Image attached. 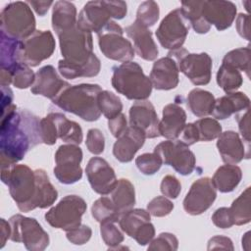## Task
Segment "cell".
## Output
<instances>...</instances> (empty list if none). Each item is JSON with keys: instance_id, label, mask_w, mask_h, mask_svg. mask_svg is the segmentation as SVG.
I'll return each instance as SVG.
<instances>
[{"instance_id": "6da1fadb", "label": "cell", "mask_w": 251, "mask_h": 251, "mask_svg": "<svg viewBox=\"0 0 251 251\" xmlns=\"http://www.w3.org/2000/svg\"><path fill=\"white\" fill-rule=\"evenodd\" d=\"M39 122L28 111H17V106L1 113L0 157L1 167L17 164L26 152L41 142Z\"/></svg>"}, {"instance_id": "7a4b0ae2", "label": "cell", "mask_w": 251, "mask_h": 251, "mask_svg": "<svg viewBox=\"0 0 251 251\" xmlns=\"http://www.w3.org/2000/svg\"><path fill=\"white\" fill-rule=\"evenodd\" d=\"M101 90L99 84L69 85L52 100V103L63 111L75 114L86 122H94L101 116L97 102Z\"/></svg>"}, {"instance_id": "3957f363", "label": "cell", "mask_w": 251, "mask_h": 251, "mask_svg": "<svg viewBox=\"0 0 251 251\" xmlns=\"http://www.w3.org/2000/svg\"><path fill=\"white\" fill-rule=\"evenodd\" d=\"M112 86L129 100H146L152 92V83L135 62H126L113 69Z\"/></svg>"}, {"instance_id": "277c9868", "label": "cell", "mask_w": 251, "mask_h": 251, "mask_svg": "<svg viewBox=\"0 0 251 251\" xmlns=\"http://www.w3.org/2000/svg\"><path fill=\"white\" fill-rule=\"evenodd\" d=\"M1 180L8 186L9 193L19 210L29 212L36 189L34 171L22 164L1 167Z\"/></svg>"}, {"instance_id": "5b68a950", "label": "cell", "mask_w": 251, "mask_h": 251, "mask_svg": "<svg viewBox=\"0 0 251 251\" xmlns=\"http://www.w3.org/2000/svg\"><path fill=\"white\" fill-rule=\"evenodd\" d=\"M126 12L125 1H89L79 12L76 25L82 30L98 33L112 19H124Z\"/></svg>"}, {"instance_id": "8992f818", "label": "cell", "mask_w": 251, "mask_h": 251, "mask_svg": "<svg viewBox=\"0 0 251 251\" xmlns=\"http://www.w3.org/2000/svg\"><path fill=\"white\" fill-rule=\"evenodd\" d=\"M35 18L27 2H11L1 11V31L12 38L18 40L27 38L35 31Z\"/></svg>"}, {"instance_id": "52a82bcc", "label": "cell", "mask_w": 251, "mask_h": 251, "mask_svg": "<svg viewBox=\"0 0 251 251\" xmlns=\"http://www.w3.org/2000/svg\"><path fill=\"white\" fill-rule=\"evenodd\" d=\"M87 209L83 198L77 195L63 197L46 214V222L53 227L69 231L81 225V218Z\"/></svg>"}, {"instance_id": "ba28073f", "label": "cell", "mask_w": 251, "mask_h": 251, "mask_svg": "<svg viewBox=\"0 0 251 251\" xmlns=\"http://www.w3.org/2000/svg\"><path fill=\"white\" fill-rule=\"evenodd\" d=\"M13 242L23 243L27 250L43 251L49 245L48 233L33 218L16 214L9 219Z\"/></svg>"}, {"instance_id": "9c48e42d", "label": "cell", "mask_w": 251, "mask_h": 251, "mask_svg": "<svg viewBox=\"0 0 251 251\" xmlns=\"http://www.w3.org/2000/svg\"><path fill=\"white\" fill-rule=\"evenodd\" d=\"M123 34L122 26L114 21H110L97 33L99 49L106 58L122 63L133 59L135 53L133 45Z\"/></svg>"}, {"instance_id": "30bf717a", "label": "cell", "mask_w": 251, "mask_h": 251, "mask_svg": "<svg viewBox=\"0 0 251 251\" xmlns=\"http://www.w3.org/2000/svg\"><path fill=\"white\" fill-rule=\"evenodd\" d=\"M169 56L174 58L181 72L195 85H206L211 80L212 58L205 52L189 53L184 48L170 51Z\"/></svg>"}, {"instance_id": "8fae6325", "label": "cell", "mask_w": 251, "mask_h": 251, "mask_svg": "<svg viewBox=\"0 0 251 251\" xmlns=\"http://www.w3.org/2000/svg\"><path fill=\"white\" fill-rule=\"evenodd\" d=\"M58 37L63 60L68 63L84 65L94 54L91 32L82 30L77 25Z\"/></svg>"}, {"instance_id": "7c38bea8", "label": "cell", "mask_w": 251, "mask_h": 251, "mask_svg": "<svg viewBox=\"0 0 251 251\" xmlns=\"http://www.w3.org/2000/svg\"><path fill=\"white\" fill-rule=\"evenodd\" d=\"M190 28V24L180 8L171 11L162 20L155 34L160 44L170 51L182 48Z\"/></svg>"}, {"instance_id": "4fadbf2b", "label": "cell", "mask_w": 251, "mask_h": 251, "mask_svg": "<svg viewBox=\"0 0 251 251\" xmlns=\"http://www.w3.org/2000/svg\"><path fill=\"white\" fill-rule=\"evenodd\" d=\"M56 42L50 30H35L27 38L21 40L20 61L28 67H37L51 57Z\"/></svg>"}, {"instance_id": "5bb4252c", "label": "cell", "mask_w": 251, "mask_h": 251, "mask_svg": "<svg viewBox=\"0 0 251 251\" xmlns=\"http://www.w3.org/2000/svg\"><path fill=\"white\" fill-rule=\"evenodd\" d=\"M82 150L75 144H63L55 153L56 166L53 170L56 178L63 184H73L82 177Z\"/></svg>"}, {"instance_id": "9a60e30c", "label": "cell", "mask_w": 251, "mask_h": 251, "mask_svg": "<svg viewBox=\"0 0 251 251\" xmlns=\"http://www.w3.org/2000/svg\"><path fill=\"white\" fill-rule=\"evenodd\" d=\"M154 152L159 155L163 164L171 166L181 176L190 175L196 165L194 153L189 146L183 144L179 140H166L159 143Z\"/></svg>"}, {"instance_id": "2e32d148", "label": "cell", "mask_w": 251, "mask_h": 251, "mask_svg": "<svg viewBox=\"0 0 251 251\" xmlns=\"http://www.w3.org/2000/svg\"><path fill=\"white\" fill-rule=\"evenodd\" d=\"M216 197L217 189L212 179L207 176L198 178L192 183L183 200V209L189 215H200L212 206Z\"/></svg>"}, {"instance_id": "e0dca14e", "label": "cell", "mask_w": 251, "mask_h": 251, "mask_svg": "<svg viewBox=\"0 0 251 251\" xmlns=\"http://www.w3.org/2000/svg\"><path fill=\"white\" fill-rule=\"evenodd\" d=\"M85 173L91 188L100 195L111 193L118 181L114 169L100 157H92L88 161Z\"/></svg>"}, {"instance_id": "ac0fdd59", "label": "cell", "mask_w": 251, "mask_h": 251, "mask_svg": "<svg viewBox=\"0 0 251 251\" xmlns=\"http://www.w3.org/2000/svg\"><path fill=\"white\" fill-rule=\"evenodd\" d=\"M159 119L153 104L147 100L133 103L129 109V125L142 130L146 138L160 136Z\"/></svg>"}, {"instance_id": "d6986e66", "label": "cell", "mask_w": 251, "mask_h": 251, "mask_svg": "<svg viewBox=\"0 0 251 251\" xmlns=\"http://www.w3.org/2000/svg\"><path fill=\"white\" fill-rule=\"evenodd\" d=\"M178 67L174 58L167 55L158 59L152 67L149 79L152 87L157 90H171L177 86Z\"/></svg>"}, {"instance_id": "ffe728a7", "label": "cell", "mask_w": 251, "mask_h": 251, "mask_svg": "<svg viewBox=\"0 0 251 251\" xmlns=\"http://www.w3.org/2000/svg\"><path fill=\"white\" fill-rule=\"evenodd\" d=\"M202 14L210 25L225 30L232 25L236 16V6L230 1H203Z\"/></svg>"}, {"instance_id": "44dd1931", "label": "cell", "mask_w": 251, "mask_h": 251, "mask_svg": "<svg viewBox=\"0 0 251 251\" xmlns=\"http://www.w3.org/2000/svg\"><path fill=\"white\" fill-rule=\"evenodd\" d=\"M70 84L63 80L55 68L46 65L40 68L35 74V79L30 87V91L34 95H41L53 100L64 88Z\"/></svg>"}, {"instance_id": "7402d4cb", "label": "cell", "mask_w": 251, "mask_h": 251, "mask_svg": "<svg viewBox=\"0 0 251 251\" xmlns=\"http://www.w3.org/2000/svg\"><path fill=\"white\" fill-rule=\"evenodd\" d=\"M125 31L132 40L134 52L140 58L146 61L156 60L159 50L152 37V32L148 27L134 21L130 25L126 27Z\"/></svg>"}, {"instance_id": "603a6c76", "label": "cell", "mask_w": 251, "mask_h": 251, "mask_svg": "<svg viewBox=\"0 0 251 251\" xmlns=\"http://www.w3.org/2000/svg\"><path fill=\"white\" fill-rule=\"evenodd\" d=\"M146 136L139 128L129 126L126 131L117 138L113 146L115 158L122 163L130 162L136 152L143 146Z\"/></svg>"}, {"instance_id": "cb8c5ba5", "label": "cell", "mask_w": 251, "mask_h": 251, "mask_svg": "<svg viewBox=\"0 0 251 251\" xmlns=\"http://www.w3.org/2000/svg\"><path fill=\"white\" fill-rule=\"evenodd\" d=\"M186 122V113L177 103H170L163 108L159 122V133L169 139H177Z\"/></svg>"}, {"instance_id": "d4e9b609", "label": "cell", "mask_w": 251, "mask_h": 251, "mask_svg": "<svg viewBox=\"0 0 251 251\" xmlns=\"http://www.w3.org/2000/svg\"><path fill=\"white\" fill-rule=\"evenodd\" d=\"M217 148L226 164L236 165L243 160L247 159L244 143L239 134L233 130H226L222 132L218 137Z\"/></svg>"}, {"instance_id": "484cf974", "label": "cell", "mask_w": 251, "mask_h": 251, "mask_svg": "<svg viewBox=\"0 0 251 251\" xmlns=\"http://www.w3.org/2000/svg\"><path fill=\"white\" fill-rule=\"evenodd\" d=\"M249 106L250 99L245 93L236 91L229 92L215 100L212 115L216 120H225L229 118L232 114L249 109Z\"/></svg>"}, {"instance_id": "4316f807", "label": "cell", "mask_w": 251, "mask_h": 251, "mask_svg": "<svg viewBox=\"0 0 251 251\" xmlns=\"http://www.w3.org/2000/svg\"><path fill=\"white\" fill-rule=\"evenodd\" d=\"M36 189L30 204V211L36 208L45 209L52 206L58 198V192L50 182L49 176L42 169L34 170Z\"/></svg>"}, {"instance_id": "83f0119b", "label": "cell", "mask_w": 251, "mask_h": 251, "mask_svg": "<svg viewBox=\"0 0 251 251\" xmlns=\"http://www.w3.org/2000/svg\"><path fill=\"white\" fill-rule=\"evenodd\" d=\"M76 8L69 1H57L52 10V28L60 35L76 25Z\"/></svg>"}, {"instance_id": "f1b7e54d", "label": "cell", "mask_w": 251, "mask_h": 251, "mask_svg": "<svg viewBox=\"0 0 251 251\" xmlns=\"http://www.w3.org/2000/svg\"><path fill=\"white\" fill-rule=\"evenodd\" d=\"M101 62L99 58L93 54L91 59L84 65H75L60 60L58 62V70L61 75L67 79H75L76 77H92L99 74Z\"/></svg>"}, {"instance_id": "f546056e", "label": "cell", "mask_w": 251, "mask_h": 251, "mask_svg": "<svg viewBox=\"0 0 251 251\" xmlns=\"http://www.w3.org/2000/svg\"><path fill=\"white\" fill-rule=\"evenodd\" d=\"M241 178L242 171L238 166L226 164L217 169L211 179L217 190L227 193L234 190Z\"/></svg>"}, {"instance_id": "4dcf8cb0", "label": "cell", "mask_w": 251, "mask_h": 251, "mask_svg": "<svg viewBox=\"0 0 251 251\" xmlns=\"http://www.w3.org/2000/svg\"><path fill=\"white\" fill-rule=\"evenodd\" d=\"M57 127L58 138L66 143L79 145L82 141L83 134L80 126L69 120L62 113H50Z\"/></svg>"}, {"instance_id": "1f68e13d", "label": "cell", "mask_w": 251, "mask_h": 251, "mask_svg": "<svg viewBox=\"0 0 251 251\" xmlns=\"http://www.w3.org/2000/svg\"><path fill=\"white\" fill-rule=\"evenodd\" d=\"M20 44L21 40L12 38L1 31L0 39V66L12 74L16 67L21 64L20 61Z\"/></svg>"}, {"instance_id": "d6a6232c", "label": "cell", "mask_w": 251, "mask_h": 251, "mask_svg": "<svg viewBox=\"0 0 251 251\" xmlns=\"http://www.w3.org/2000/svg\"><path fill=\"white\" fill-rule=\"evenodd\" d=\"M111 199L120 214L132 209L135 204V190L127 178L118 179L111 192Z\"/></svg>"}, {"instance_id": "836d02e7", "label": "cell", "mask_w": 251, "mask_h": 251, "mask_svg": "<svg viewBox=\"0 0 251 251\" xmlns=\"http://www.w3.org/2000/svg\"><path fill=\"white\" fill-rule=\"evenodd\" d=\"M215 100L211 92L201 88H194L188 93L187 106L193 115L202 118L212 114Z\"/></svg>"}, {"instance_id": "e575fe53", "label": "cell", "mask_w": 251, "mask_h": 251, "mask_svg": "<svg viewBox=\"0 0 251 251\" xmlns=\"http://www.w3.org/2000/svg\"><path fill=\"white\" fill-rule=\"evenodd\" d=\"M203 1H182L181 2V12L190 25L193 27L195 32L199 34L207 33L211 25L205 21L202 14Z\"/></svg>"}, {"instance_id": "d590c367", "label": "cell", "mask_w": 251, "mask_h": 251, "mask_svg": "<svg viewBox=\"0 0 251 251\" xmlns=\"http://www.w3.org/2000/svg\"><path fill=\"white\" fill-rule=\"evenodd\" d=\"M147 222H150V214L147 210L132 208L120 215L118 224L123 232L133 238L138 228Z\"/></svg>"}, {"instance_id": "8d00e7d4", "label": "cell", "mask_w": 251, "mask_h": 251, "mask_svg": "<svg viewBox=\"0 0 251 251\" xmlns=\"http://www.w3.org/2000/svg\"><path fill=\"white\" fill-rule=\"evenodd\" d=\"M217 83L226 93L236 91L243 83V78L238 70L235 68L222 64L217 73Z\"/></svg>"}, {"instance_id": "74e56055", "label": "cell", "mask_w": 251, "mask_h": 251, "mask_svg": "<svg viewBox=\"0 0 251 251\" xmlns=\"http://www.w3.org/2000/svg\"><path fill=\"white\" fill-rule=\"evenodd\" d=\"M229 211L233 225L242 226L250 222V187H246V189L232 202Z\"/></svg>"}, {"instance_id": "f35d334b", "label": "cell", "mask_w": 251, "mask_h": 251, "mask_svg": "<svg viewBox=\"0 0 251 251\" xmlns=\"http://www.w3.org/2000/svg\"><path fill=\"white\" fill-rule=\"evenodd\" d=\"M91 215L98 223L101 224L108 221L118 223L121 214L116 209L111 198L102 196L93 203L91 207Z\"/></svg>"}, {"instance_id": "ab89813d", "label": "cell", "mask_w": 251, "mask_h": 251, "mask_svg": "<svg viewBox=\"0 0 251 251\" xmlns=\"http://www.w3.org/2000/svg\"><path fill=\"white\" fill-rule=\"evenodd\" d=\"M98 106L101 114L107 120H111L122 113L123 103L116 94L108 90H101L97 97Z\"/></svg>"}, {"instance_id": "60d3db41", "label": "cell", "mask_w": 251, "mask_h": 251, "mask_svg": "<svg viewBox=\"0 0 251 251\" xmlns=\"http://www.w3.org/2000/svg\"><path fill=\"white\" fill-rule=\"evenodd\" d=\"M250 55L251 50L248 47H240L227 52L223 58V64L229 65L239 72L242 71L250 76Z\"/></svg>"}, {"instance_id": "b9f144b4", "label": "cell", "mask_w": 251, "mask_h": 251, "mask_svg": "<svg viewBox=\"0 0 251 251\" xmlns=\"http://www.w3.org/2000/svg\"><path fill=\"white\" fill-rule=\"evenodd\" d=\"M100 234L109 249H116L124 241V233L117 222L108 221L100 224Z\"/></svg>"}, {"instance_id": "7bdbcfd3", "label": "cell", "mask_w": 251, "mask_h": 251, "mask_svg": "<svg viewBox=\"0 0 251 251\" xmlns=\"http://www.w3.org/2000/svg\"><path fill=\"white\" fill-rule=\"evenodd\" d=\"M159 5L152 0L142 2L136 12V20L146 27L153 26L159 20Z\"/></svg>"}, {"instance_id": "ee69618b", "label": "cell", "mask_w": 251, "mask_h": 251, "mask_svg": "<svg viewBox=\"0 0 251 251\" xmlns=\"http://www.w3.org/2000/svg\"><path fill=\"white\" fill-rule=\"evenodd\" d=\"M194 125L198 130L199 141L214 140L218 138L222 133V126L216 119L202 118L197 120Z\"/></svg>"}, {"instance_id": "f6af8a7d", "label": "cell", "mask_w": 251, "mask_h": 251, "mask_svg": "<svg viewBox=\"0 0 251 251\" xmlns=\"http://www.w3.org/2000/svg\"><path fill=\"white\" fill-rule=\"evenodd\" d=\"M12 84L19 89H25L31 86L35 79V74L30 67L21 63L12 72Z\"/></svg>"}, {"instance_id": "bcb514c9", "label": "cell", "mask_w": 251, "mask_h": 251, "mask_svg": "<svg viewBox=\"0 0 251 251\" xmlns=\"http://www.w3.org/2000/svg\"><path fill=\"white\" fill-rule=\"evenodd\" d=\"M135 165L143 175L152 176L160 170V168L163 165V162L159 155L153 152L139 155L135 159Z\"/></svg>"}, {"instance_id": "7dc6e473", "label": "cell", "mask_w": 251, "mask_h": 251, "mask_svg": "<svg viewBox=\"0 0 251 251\" xmlns=\"http://www.w3.org/2000/svg\"><path fill=\"white\" fill-rule=\"evenodd\" d=\"M39 134L41 138V142L47 145H53L56 143L58 135H57V127L56 124L49 113L46 117L40 120L39 122Z\"/></svg>"}, {"instance_id": "c3c4849f", "label": "cell", "mask_w": 251, "mask_h": 251, "mask_svg": "<svg viewBox=\"0 0 251 251\" xmlns=\"http://www.w3.org/2000/svg\"><path fill=\"white\" fill-rule=\"evenodd\" d=\"M174 209L173 202L166 196H157L147 204V211L154 217H165Z\"/></svg>"}, {"instance_id": "681fc988", "label": "cell", "mask_w": 251, "mask_h": 251, "mask_svg": "<svg viewBox=\"0 0 251 251\" xmlns=\"http://www.w3.org/2000/svg\"><path fill=\"white\" fill-rule=\"evenodd\" d=\"M178 247V240L175 234L162 232L157 238H153L148 246V250H169L176 251Z\"/></svg>"}, {"instance_id": "f907efd6", "label": "cell", "mask_w": 251, "mask_h": 251, "mask_svg": "<svg viewBox=\"0 0 251 251\" xmlns=\"http://www.w3.org/2000/svg\"><path fill=\"white\" fill-rule=\"evenodd\" d=\"M85 145L90 153L94 155L101 154L105 148V138L102 131L98 128H90L87 131Z\"/></svg>"}, {"instance_id": "816d5d0a", "label": "cell", "mask_w": 251, "mask_h": 251, "mask_svg": "<svg viewBox=\"0 0 251 251\" xmlns=\"http://www.w3.org/2000/svg\"><path fill=\"white\" fill-rule=\"evenodd\" d=\"M160 190L164 196L171 199H176L181 191V183L175 176L167 175L161 181Z\"/></svg>"}, {"instance_id": "f5cc1de1", "label": "cell", "mask_w": 251, "mask_h": 251, "mask_svg": "<svg viewBox=\"0 0 251 251\" xmlns=\"http://www.w3.org/2000/svg\"><path fill=\"white\" fill-rule=\"evenodd\" d=\"M92 235L91 228L86 225H80L77 227L66 231L67 239L75 245H83L89 241Z\"/></svg>"}, {"instance_id": "db71d44e", "label": "cell", "mask_w": 251, "mask_h": 251, "mask_svg": "<svg viewBox=\"0 0 251 251\" xmlns=\"http://www.w3.org/2000/svg\"><path fill=\"white\" fill-rule=\"evenodd\" d=\"M213 224L219 228H229L233 226V221L229 208L221 207L212 215Z\"/></svg>"}, {"instance_id": "11a10c76", "label": "cell", "mask_w": 251, "mask_h": 251, "mask_svg": "<svg viewBox=\"0 0 251 251\" xmlns=\"http://www.w3.org/2000/svg\"><path fill=\"white\" fill-rule=\"evenodd\" d=\"M154 236H155V227L153 224H151L150 222H147L138 228V230L135 232L133 236V239H135V241L139 245L144 246L150 243L151 240L154 238Z\"/></svg>"}, {"instance_id": "9f6ffc18", "label": "cell", "mask_w": 251, "mask_h": 251, "mask_svg": "<svg viewBox=\"0 0 251 251\" xmlns=\"http://www.w3.org/2000/svg\"><path fill=\"white\" fill-rule=\"evenodd\" d=\"M108 127L114 137H120L127 128V121L126 116L121 113L117 117L108 120Z\"/></svg>"}, {"instance_id": "6f0895ef", "label": "cell", "mask_w": 251, "mask_h": 251, "mask_svg": "<svg viewBox=\"0 0 251 251\" xmlns=\"http://www.w3.org/2000/svg\"><path fill=\"white\" fill-rule=\"evenodd\" d=\"M178 137H180L179 141H181L183 144H185L187 146L193 145L194 143L199 141L198 130H197V127L194 125V123L185 124V126H183Z\"/></svg>"}, {"instance_id": "680465c9", "label": "cell", "mask_w": 251, "mask_h": 251, "mask_svg": "<svg viewBox=\"0 0 251 251\" xmlns=\"http://www.w3.org/2000/svg\"><path fill=\"white\" fill-rule=\"evenodd\" d=\"M238 123V128L241 133L243 141L246 142L247 148L249 149L250 145V121H249V109H246L245 112L241 115L236 116Z\"/></svg>"}, {"instance_id": "91938a15", "label": "cell", "mask_w": 251, "mask_h": 251, "mask_svg": "<svg viewBox=\"0 0 251 251\" xmlns=\"http://www.w3.org/2000/svg\"><path fill=\"white\" fill-rule=\"evenodd\" d=\"M207 249L208 250H215V249L233 250L234 247L230 238L223 235H216L209 239Z\"/></svg>"}, {"instance_id": "94428289", "label": "cell", "mask_w": 251, "mask_h": 251, "mask_svg": "<svg viewBox=\"0 0 251 251\" xmlns=\"http://www.w3.org/2000/svg\"><path fill=\"white\" fill-rule=\"evenodd\" d=\"M250 18L248 14L240 13L235 22V26L238 34L246 40H250Z\"/></svg>"}, {"instance_id": "6125c7cd", "label": "cell", "mask_w": 251, "mask_h": 251, "mask_svg": "<svg viewBox=\"0 0 251 251\" xmlns=\"http://www.w3.org/2000/svg\"><path fill=\"white\" fill-rule=\"evenodd\" d=\"M13 91L8 86H1V113L10 109L13 104Z\"/></svg>"}, {"instance_id": "be15d7a7", "label": "cell", "mask_w": 251, "mask_h": 251, "mask_svg": "<svg viewBox=\"0 0 251 251\" xmlns=\"http://www.w3.org/2000/svg\"><path fill=\"white\" fill-rule=\"evenodd\" d=\"M0 248H3L8 239L11 237V225L9 221L7 222L5 219L0 220Z\"/></svg>"}, {"instance_id": "e7e4bbea", "label": "cell", "mask_w": 251, "mask_h": 251, "mask_svg": "<svg viewBox=\"0 0 251 251\" xmlns=\"http://www.w3.org/2000/svg\"><path fill=\"white\" fill-rule=\"evenodd\" d=\"M30 7L33 8V10L36 12L38 16H45V14L48 12L51 5L54 3L52 1H30L27 2Z\"/></svg>"}, {"instance_id": "03108f58", "label": "cell", "mask_w": 251, "mask_h": 251, "mask_svg": "<svg viewBox=\"0 0 251 251\" xmlns=\"http://www.w3.org/2000/svg\"><path fill=\"white\" fill-rule=\"evenodd\" d=\"M12 83V75L5 71L1 70V75H0V84L1 86H6L8 87Z\"/></svg>"}, {"instance_id": "003e7915", "label": "cell", "mask_w": 251, "mask_h": 251, "mask_svg": "<svg viewBox=\"0 0 251 251\" xmlns=\"http://www.w3.org/2000/svg\"><path fill=\"white\" fill-rule=\"evenodd\" d=\"M250 234L251 232L250 231H247L243 237H242V247L243 249H245L246 251H249L250 250V242H251V239H250Z\"/></svg>"}]
</instances>
